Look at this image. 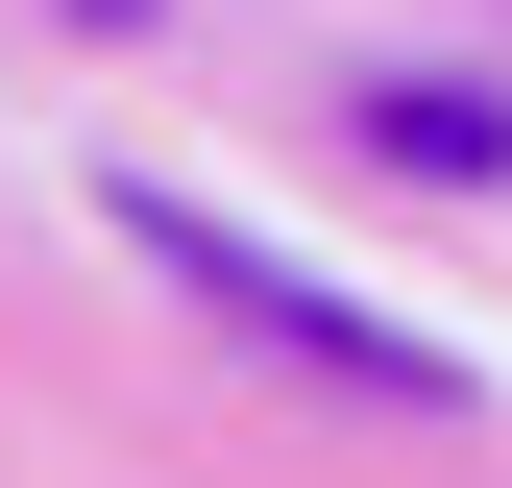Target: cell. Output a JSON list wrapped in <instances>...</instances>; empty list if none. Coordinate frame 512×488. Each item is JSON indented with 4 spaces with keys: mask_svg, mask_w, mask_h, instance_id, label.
<instances>
[{
    "mask_svg": "<svg viewBox=\"0 0 512 488\" xmlns=\"http://www.w3.org/2000/svg\"><path fill=\"white\" fill-rule=\"evenodd\" d=\"M122 244H147V269L196 293V318H244L269 366H317V391H391V415H464V366H439L415 318H366V293H317V269H269V244H244L220 196H147V171H122Z\"/></svg>",
    "mask_w": 512,
    "mask_h": 488,
    "instance_id": "obj_1",
    "label": "cell"
}]
</instances>
